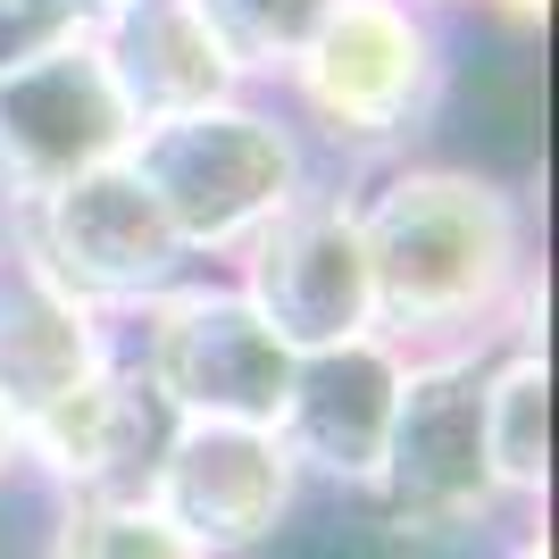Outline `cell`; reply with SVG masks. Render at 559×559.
I'll list each match as a JSON object with an SVG mask.
<instances>
[{
    "mask_svg": "<svg viewBox=\"0 0 559 559\" xmlns=\"http://www.w3.org/2000/svg\"><path fill=\"white\" fill-rule=\"evenodd\" d=\"M359 242L376 284V334L401 359L543 334L535 226L526 201L485 167L393 159L359 192Z\"/></svg>",
    "mask_w": 559,
    "mask_h": 559,
    "instance_id": "obj_1",
    "label": "cell"
},
{
    "mask_svg": "<svg viewBox=\"0 0 559 559\" xmlns=\"http://www.w3.org/2000/svg\"><path fill=\"white\" fill-rule=\"evenodd\" d=\"M451 43L443 17L418 0H334L301 59L284 68L276 100L301 126V142H334L350 159H393L443 109Z\"/></svg>",
    "mask_w": 559,
    "mask_h": 559,
    "instance_id": "obj_2",
    "label": "cell"
},
{
    "mask_svg": "<svg viewBox=\"0 0 559 559\" xmlns=\"http://www.w3.org/2000/svg\"><path fill=\"white\" fill-rule=\"evenodd\" d=\"M134 185L159 201L167 234L185 242V259H234L267 217L309 185V142L284 117V100L267 93H226L210 109L159 117L142 126L134 151Z\"/></svg>",
    "mask_w": 559,
    "mask_h": 559,
    "instance_id": "obj_3",
    "label": "cell"
},
{
    "mask_svg": "<svg viewBox=\"0 0 559 559\" xmlns=\"http://www.w3.org/2000/svg\"><path fill=\"white\" fill-rule=\"evenodd\" d=\"M117 350L151 384L167 426H276L293 384V350L234 293V276L167 284L159 301L134 309V343Z\"/></svg>",
    "mask_w": 559,
    "mask_h": 559,
    "instance_id": "obj_4",
    "label": "cell"
},
{
    "mask_svg": "<svg viewBox=\"0 0 559 559\" xmlns=\"http://www.w3.org/2000/svg\"><path fill=\"white\" fill-rule=\"evenodd\" d=\"M501 343H460V350H418L401 368L393 435L376 460V501L393 535H467L501 510L485 460V359Z\"/></svg>",
    "mask_w": 559,
    "mask_h": 559,
    "instance_id": "obj_5",
    "label": "cell"
},
{
    "mask_svg": "<svg viewBox=\"0 0 559 559\" xmlns=\"http://www.w3.org/2000/svg\"><path fill=\"white\" fill-rule=\"evenodd\" d=\"M0 226H9V242H17L59 293H75L84 309H100L109 326L134 318L142 301H159L167 284L192 276L185 242L167 234L159 201L134 185L126 159L93 167V176L43 192V201H25V210H9Z\"/></svg>",
    "mask_w": 559,
    "mask_h": 559,
    "instance_id": "obj_6",
    "label": "cell"
},
{
    "mask_svg": "<svg viewBox=\"0 0 559 559\" xmlns=\"http://www.w3.org/2000/svg\"><path fill=\"white\" fill-rule=\"evenodd\" d=\"M234 293L267 318V334H276L293 359H301V350H326V343L376 334L359 192L301 185L242 251H234Z\"/></svg>",
    "mask_w": 559,
    "mask_h": 559,
    "instance_id": "obj_7",
    "label": "cell"
},
{
    "mask_svg": "<svg viewBox=\"0 0 559 559\" xmlns=\"http://www.w3.org/2000/svg\"><path fill=\"white\" fill-rule=\"evenodd\" d=\"M134 134L142 126L117 100L93 34L9 68L0 75V217L93 176V167H117L134 151Z\"/></svg>",
    "mask_w": 559,
    "mask_h": 559,
    "instance_id": "obj_8",
    "label": "cell"
},
{
    "mask_svg": "<svg viewBox=\"0 0 559 559\" xmlns=\"http://www.w3.org/2000/svg\"><path fill=\"white\" fill-rule=\"evenodd\" d=\"M142 501L201 559H242L284 535L301 476L284 460L276 426H167Z\"/></svg>",
    "mask_w": 559,
    "mask_h": 559,
    "instance_id": "obj_9",
    "label": "cell"
},
{
    "mask_svg": "<svg viewBox=\"0 0 559 559\" xmlns=\"http://www.w3.org/2000/svg\"><path fill=\"white\" fill-rule=\"evenodd\" d=\"M401 359L384 334H359V343H326L293 359V384H284L276 409V443L293 460V476H318V485H376V460H384V435H393V401H401Z\"/></svg>",
    "mask_w": 559,
    "mask_h": 559,
    "instance_id": "obj_10",
    "label": "cell"
},
{
    "mask_svg": "<svg viewBox=\"0 0 559 559\" xmlns=\"http://www.w3.org/2000/svg\"><path fill=\"white\" fill-rule=\"evenodd\" d=\"M159 443H167V409L117 350L100 376H84L43 418L17 426V467H43L68 501H142Z\"/></svg>",
    "mask_w": 559,
    "mask_h": 559,
    "instance_id": "obj_11",
    "label": "cell"
},
{
    "mask_svg": "<svg viewBox=\"0 0 559 559\" xmlns=\"http://www.w3.org/2000/svg\"><path fill=\"white\" fill-rule=\"evenodd\" d=\"M117 359V326L34 267L0 226V418L25 426Z\"/></svg>",
    "mask_w": 559,
    "mask_h": 559,
    "instance_id": "obj_12",
    "label": "cell"
},
{
    "mask_svg": "<svg viewBox=\"0 0 559 559\" xmlns=\"http://www.w3.org/2000/svg\"><path fill=\"white\" fill-rule=\"evenodd\" d=\"M93 50L109 68L117 100L134 109V126H159V117H185V109L242 93L234 59L217 50V34L201 25L192 0H117V9L93 17Z\"/></svg>",
    "mask_w": 559,
    "mask_h": 559,
    "instance_id": "obj_13",
    "label": "cell"
},
{
    "mask_svg": "<svg viewBox=\"0 0 559 559\" xmlns=\"http://www.w3.org/2000/svg\"><path fill=\"white\" fill-rule=\"evenodd\" d=\"M485 460L501 501H543V485H551V359H543V334H518L485 359Z\"/></svg>",
    "mask_w": 559,
    "mask_h": 559,
    "instance_id": "obj_14",
    "label": "cell"
},
{
    "mask_svg": "<svg viewBox=\"0 0 559 559\" xmlns=\"http://www.w3.org/2000/svg\"><path fill=\"white\" fill-rule=\"evenodd\" d=\"M192 9L217 34V50L234 59L242 93H276L284 68L301 59V43L318 34V17L334 0H192Z\"/></svg>",
    "mask_w": 559,
    "mask_h": 559,
    "instance_id": "obj_15",
    "label": "cell"
},
{
    "mask_svg": "<svg viewBox=\"0 0 559 559\" xmlns=\"http://www.w3.org/2000/svg\"><path fill=\"white\" fill-rule=\"evenodd\" d=\"M43 559H201L151 501H68Z\"/></svg>",
    "mask_w": 559,
    "mask_h": 559,
    "instance_id": "obj_16",
    "label": "cell"
},
{
    "mask_svg": "<svg viewBox=\"0 0 559 559\" xmlns=\"http://www.w3.org/2000/svg\"><path fill=\"white\" fill-rule=\"evenodd\" d=\"M75 34H93V17L75 0H0V75L43 59V50H59V43H75Z\"/></svg>",
    "mask_w": 559,
    "mask_h": 559,
    "instance_id": "obj_17",
    "label": "cell"
},
{
    "mask_svg": "<svg viewBox=\"0 0 559 559\" xmlns=\"http://www.w3.org/2000/svg\"><path fill=\"white\" fill-rule=\"evenodd\" d=\"M485 9H492V17H510L518 34H535V25L551 17V0H485Z\"/></svg>",
    "mask_w": 559,
    "mask_h": 559,
    "instance_id": "obj_18",
    "label": "cell"
},
{
    "mask_svg": "<svg viewBox=\"0 0 559 559\" xmlns=\"http://www.w3.org/2000/svg\"><path fill=\"white\" fill-rule=\"evenodd\" d=\"M9 476H17V426L0 418V485H9Z\"/></svg>",
    "mask_w": 559,
    "mask_h": 559,
    "instance_id": "obj_19",
    "label": "cell"
},
{
    "mask_svg": "<svg viewBox=\"0 0 559 559\" xmlns=\"http://www.w3.org/2000/svg\"><path fill=\"white\" fill-rule=\"evenodd\" d=\"M75 9H84V17H100V9H117V0H75Z\"/></svg>",
    "mask_w": 559,
    "mask_h": 559,
    "instance_id": "obj_20",
    "label": "cell"
},
{
    "mask_svg": "<svg viewBox=\"0 0 559 559\" xmlns=\"http://www.w3.org/2000/svg\"><path fill=\"white\" fill-rule=\"evenodd\" d=\"M418 9H435V17H443V9H467V0H418Z\"/></svg>",
    "mask_w": 559,
    "mask_h": 559,
    "instance_id": "obj_21",
    "label": "cell"
}]
</instances>
